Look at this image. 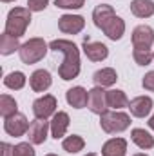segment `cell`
I'll list each match as a JSON object with an SVG mask.
<instances>
[{
  "label": "cell",
  "mask_w": 154,
  "mask_h": 156,
  "mask_svg": "<svg viewBox=\"0 0 154 156\" xmlns=\"http://www.w3.org/2000/svg\"><path fill=\"white\" fill-rule=\"evenodd\" d=\"M53 83V78H51V73L45 71V69H37L31 76H29V85L35 93H44L51 87Z\"/></svg>",
  "instance_id": "cell-13"
},
{
  "label": "cell",
  "mask_w": 154,
  "mask_h": 156,
  "mask_svg": "<svg viewBox=\"0 0 154 156\" xmlns=\"http://www.w3.org/2000/svg\"><path fill=\"white\" fill-rule=\"evenodd\" d=\"M56 107H58L56 98L53 94H44L33 102V115L38 120H47L49 116L56 115Z\"/></svg>",
  "instance_id": "cell-5"
},
{
  "label": "cell",
  "mask_w": 154,
  "mask_h": 156,
  "mask_svg": "<svg viewBox=\"0 0 154 156\" xmlns=\"http://www.w3.org/2000/svg\"><path fill=\"white\" fill-rule=\"evenodd\" d=\"M147 123H149V127H151V129L154 131V115H152L151 118H149V122H147Z\"/></svg>",
  "instance_id": "cell-33"
},
{
  "label": "cell",
  "mask_w": 154,
  "mask_h": 156,
  "mask_svg": "<svg viewBox=\"0 0 154 156\" xmlns=\"http://www.w3.org/2000/svg\"><path fill=\"white\" fill-rule=\"evenodd\" d=\"M131 138L140 149H152L154 147V136L145 129H132Z\"/></svg>",
  "instance_id": "cell-22"
},
{
  "label": "cell",
  "mask_w": 154,
  "mask_h": 156,
  "mask_svg": "<svg viewBox=\"0 0 154 156\" xmlns=\"http://www.w3.org/2000/svg\"><path fill=\"white\" fill-rule=\"evenodd\" d=\"M85 27V20L80 15H62L58 18V29L65 35H78Z\"/></svg>",
  "instance_id": "cell-9"
},
{
  "label": "cell",
  "mask_w": 154,
  "mask_h": 156,
  "mask_svg": "<svg viewBox=\"0 0 154 156\" xmlns=\"http://www.w3.org/2000/svg\"><path fill=\"white\" fill-rule=\"evenodd\" d=\"M82 49L91 62H102L109 56V47L102 42H91L89 38H85L82 44Z\"/></svg>",
  "instance_id": "cell-10"
},
{
  "label": "cell",
  "mask_w": 154,
  "mask_h": 156,
  "mask_svg": "<svg viewBox=\"0 0 154 156\" xmlns=\"http://www.w3.org/2000/svg\"><path fill=\"white\" fill-rule=\"evenodd\" d=\"M69 115L65 113V111H58L53 120L49 122L51 123V136L54 138V140H58V138H62L64 134H65V131H67V127H69Z\"/></svg>",
  "instance_id": "cell-15"
},
{
  "label": "cell",
  "mask_w": 154,
  "mask_h": 156,
  "mask_svg": "<svg viewBox=\"0 0 154 156\" xmlns=\"http://www.w3.org/2000/svg\"><path fill=\"white\" fill-rule=\"evenodd\" d=\"M65 100L71 107L75 109H83L89 102V91H85L82 85H76V87H71L67 93H65Z\"/></svg>",
  "instance_id": "cell-14"
},
{
  "label": "cell",
  "mask_w": 154,
  "mask_h": 156,
  "mask_svg": "<svg viewBox=\"0 0 154 156\" xmlns=\"http://www.w3.org/2000/svg\"><path fill=\"white\" fill-rule=\"evenodd\" d=\"M0 147H2V156H13V147H11L9 144H5V142H4Z\"/></svg>",
  "instance_id": "cell-32"
},
{
  "label": "cell",
  "mask_w": 154,
  "mask_h": 156,
  "mask_svg": "<svg viewBox=\"0 0 154 156\" xmlns=\"http://www.w3.org/2000/svg\"><path fill=\"white\" fill-rule=\"evenodd\" d=\"M114 16H116L114 9H113V5H109V4L96 5L94 11H93V20H94V26H96L98 29H103V27L107 26V22H109L111 18H114Z\"/></svg>",
  "instance_id": "cell-16"
},
{
  "label": "cell",
  "mask_w": 154,
  "mask_h": 156,
  "mask_svg": "<svg viewBox=\"0 0 154 156\" xmlns=\"http://www.w3.org/2000/svg\"><path fill=\"white\" fill-rule=\"evenodd\" d=\"M47 49H49V45L45 44L44 38H29L26 44H22L18 55H20V60L24 64L31 66V64L40 62L47 55Z\"/></svg>",
  "instance_id": "cell-4"
},
{
  "label": "cell",
  "mask_w": 154,
  "mask_h": 156,
  "mask_svg": "<svg viewBox=\"0 0 154 156\" xmlns=\"http://www.w3.org/2000/svg\"><path fill=\"white\" fill-rule=\"evenodd\" d=\"M125 153H127V140L123 138H111L102 147V156H125Z\"/></svg>",
  "instance_id": "cell-17"
},
{
  "label": "cell",
  "mask_w": 154,
  "mask_h": 156,
  "mask_svg": "<svg viewBox=\"0 0 154 156\" xmlns=\"http://www.w3.org/2000/svg\"><path fill=\"white\" fill-rule=\"evenodd\" d=\"M20 47H22V45H20L18 38L7 35L5 31L2 33V37H0V53H2L4 56L11 55V53H15V51H20Z\"/></svg>",
  "instance_id": "cell-23"
},
{
  "label": "cell",
  "mask_w": 154,
  "mask_h": 156,
  "mask_svg": "<svg viewBox=\"0 0 154 156\" xmlns=\"http://www.w3.org/2000/svg\"><path fill=\"white\" fill-rule=\"evenodd\" d=\"M100 125L102 129L107 133V134H116V133H121L125 129H129L131 125V116L127 113H121V111H105L103 115H100Z\"/></svg>",
  "instance_id": "cell-3"
},
{
  "label": "cell",
  "mask_w": 154,
  "mask_h": 156,
  "mask_svg": "<svg viewBox=\"0 0 154 156\" xmlns=\"http://www.w3.org/2000/svg\"><path fill=\"white\" fill-rule=\"evenodd\" d=\"M47 4H49V0H27V7H29V11H35V13L44 11V9L47 7Z\"/></svg>",
  "instance_id": "cell-30"
},
{
  "label": "cell",
  "mask_w": 154,
  "mask_h": 156,
  "mask_svg": "<svg viewBox=\"0 0 154 156\" xmlns=\"http://www.w3.org/2000/svg\"><path fill=\"white\" fill-rule=\"evenodd\" d=\"M62 147H64V151H65V153L76 154V153H80V151L85 147V142H83V138H82V136H78V134H71V136L64 138Z\"/></svg>",
  "instance_id": "cell-25"
},
{
  "label": "cell",
  "mask_w": 154,
  "mask_h": 156,
  "mask_svg": "<svg viewBox=\"0 0 154 156\" xmlns=\"http://www.w3.org/2000/svg\"><path fill=\"white\" fill-rule=\"evenodd\" d=\"M49 127H51V123H47L45 120H38V118H37L35 122H31L29 131H27L29 142H31L33 145L44 144V142L47 140V131H49Z\"/></svg>",
  "instance_id": "cell-11"
},
{
  "label": "cell",
  "mask_w": 154,
  "mask_h": 156,
  "mask_svg": "<svg viewBox=\"0 0 154 156\" xmlns=\"http://www.w3.org/2000/svg\"><path fill=\"white\" fill-rule=\"evenodd\" d=\"M131 115L136 118H145L152 111V98L151 96H136L129 102Z\"/></svg>",
  "instance_id": "cell-12"
},
{
  "label": "cell",
  "mask_w": 154,
  "mask_h": 156,
  "mask_svg": "<svg viewBox=\"0 0 154 156\" xmlns=\"http://www.w3.org/2000/svg\"><path fill=\"white\" fill-rule=\"evenodd\" d=\"M87 107L94 115H103L105 111H109V107H107V91H103V87H98V85L93 87L89 91Z\"/></svg>",
  "instance_id": "cell-8"
},
{
  "label": "cell",
  "mask_w": 154,
  "mask_h": 156,
  "mask_svg": "<svg viewBox=\"0 0 154 156\" xmlns=\"http://www.w3.org/2000/svg\"><path fill=\"white\" fill-rule=\"evenodd\" d=\"M132 156H149V154H143V153H138V154H132Z\"/></svg>",
  "instance_id": "cell-34"
},
{
  "label": "cell",
  "mask_w": 154,
  "mask_h": 156,
  "mask_svg": "<svg viewBox=\"0 0 154 156\" xmlns=\"http://www.w3.org/2000/svg\"><path fill=\"white\" fill-rule=\"evenodd\" d=\"M107 107L113 111H120L123 107H129V98L121 89H111L107 91Z\"/></svg>",
  "instance_id": "cell-19"
},
{
  "label": "cell",
  "mask_w": 154,
  "mask_h": 156,
  "mask_svg": "<svg viewBox=\"0 0 154 156\" xmlns=\"http://www.w3.org/2000/svg\"><path fill=\"white\" fill-rule=\"evenodd\" d=\"M131 11L138 18H149L154 15V2L152 0H132Z\"/></svg>",
  "instance_id": "cell-21"
},
{
  "label": "cell",
  "mask_w": 154,
  "mask_h": 156,
  "mask_svg": "<svg viewBox=\"0 0 154 156\" xmlns=\"http://www.w3.org/2000/svg\"><path fill=\"white\" fill-rule=\"evenodd\" d=\"M49 49L64 55V62L58 67V76L62 80H73L80 75V51L75 42L64 38L53 40L49 44Z\"/></svg>",
  "instance_id": "cell-1"
},
{
  "label": "cell",
  "mask_w": 154,
  "mask_h": 156,
  "mask_svg": "<svg viewBox=\"0 0 154 156\" xmlns=\"http://www.w3.org/2000/svg\"><path fill=\"white\" fill-rule=\"evenodd\" d=\"M31 24V11L29 7H15L7 13V20H5V33L15 37V38H20L27 26Z\"/></svg>",
  "instance_id": "cell-2"
},
{
  "label": "cell",
  "mask_w": 154,
  "mask_h": 156,
  "mask_svg": "<svg viewBox=\"0 0 154 156\" xmlns=\"http://www.w3.org/2000/svg\"><path fill=\"white\" fill-rule=\"evenodd\" d=\"M154 44V29L147 24L134 27L132 31V49H151Z\"/></svg>",
  "instance_id": "cell-7"
},
{
  "label": "cell",
  "mask_w": 154,
  "mask_h": 156,
  "mask_svg": "<svg viewBox=\"0 0 154 156\" xmlns=\"http://www.w3.org/2000/svg\"><path fill=\"white\" fill-rule=\"evenodd\" d=\"M29 125L31 123L27 122L26 115H22V113H16V115H13V116H9V118H4V131L9 136H15V138L27 134Z\"/></svg>",
  "instance_id": "cell-6"
},
{
  "label": "cell",
  "mask_w": 154,
  "mask_h": 156,
  "mask_svg": "<svg viewBox=\"0 0 154 156\" xmlns=\"http://www.w3.org/2000/svg\"><path fill=\"white\" fill-rule=\"evenodd\" d=\"M16 113H18L16 100L13 96H9V94H2L0 96V115L4 118H9L13 115H16Z\"/></svg>",
  "instance_id": "cell-24"
},
{
  "label": "cell",
  "mask_w": 154,
  "mask_h": 156,
  "mask_svg": "<svg viewBox=\"0 0 154 156\" xmlns=\"http://www.w3.org/2000/svg\"><path fill=\"white\" fill-rule=\"evenodd\" d=\"M26 82H27V78H26L24 73H20V71H13V73L5 75V78H4V85L9 87V89H13V91L22 89L26 85Z\"/></svg>",
  "instance_id": "cell-26"
},
{
  "label": "cell",
  "mask_w": 154,
  "mask_h": 156,
  "mask_svg": "<svg viewBox=\"0 0 154 156\" xmlns=\"http://www.w3.org/2000/svg\"><path fill=\"white\" fill-rule=\"evenodd\" d=\"M85 156H96V154L94 153H89V154H85Z\"/></svg>",
  "instance_id": "cell-36"
},
{
  "label": "cell",
  "mask_w": 154,
  "mask_h": 156,
  "mask_svg": "<svg viewBox=\"0 0 154 156\" xmlns=\"http://www.w3.org/2000/svg\"><path fill=\"white\" fill-rule=\"evenodd\" d=\"M142 85H143V89H147V91H152L154 93V71H149L143 80H142Z\"/></svg>",
  "instance_id": "cell-31"
},
{
  "label": "cell",
  "mask_w": 154,
  "mask_h": 156,
  "mask_svg": "<svg viewBox=\"0 0 154 156\" xmlns=\"http://www.w3.org/2000/svg\"><path fill=\"white\" fill-rule=\"evenodd\" d=\"M85 0H54V5L60 9H80L83 7Z\"/></svg>",
  "instance_id": "cell-29"
},
{
  "label": "cell",
  "mask_w": 154,
  "mask_h": 156,
  "mask_svg": "<svg viewBox=\"0 0 154 156\" xmlns=\"http://www.w3.org/2000/svg\"><path fill=\"white\" fill-rule=\"evenodd\" d=\"M2 2H4V4H7V2H15V0H2Z\"/></svg>",
  "instance_id": "cell-35"
},
{
  "label": "cell",
  "mask_w": 154,
  "mask_h": 156,
  "mask_svg": "<svg viewBox=\"0 0 154 156\" xmlns=\"http://www.w3.org/2000/svg\"><path fill=\"white\" fill-rule=\"evenodd\" d=\"M45 156H58V154H53V153H51V154H45Z\"/></svg>",
  "instance_id": "cell-37"
},
{
  "label": "cell",
  "mask_w": 154,
  "mask_h": 156,
  "mask_svg": "<svg viewBox=\"0 0 154 156\" xmlns=\"http://www.w3.org/2000/svg\"><path fill=\"white\" fill-rule=\"evenodd\" d=\"M103 33H105V37L111 40H120L123 37V33H125V22H123V18H120V16H114V18H111L109 22H107V26L102 29Z\"/></svg>",
  "instance_id": "cell-20"
},
{
  "label": "cell",
  "mask_w": 154,
  "mask_h": 156,
  "mask_svg": "<svg viewBox=\"0 0 154 156\" xmlns=\"http://www.w3.org/2000/svg\"><path fill=\"white\" fill-rule=\"evenodd\" d=\"M152 55H154V51H152Z\"/></svg>",
  "instance_id": "cell-38"
},
{
  "label": "cell",
  "mask_w": 154,
  "mask_h": 156,
  "mask_svg": "<svg viewBox=\"0 0 154 156\" xmlns=\"http://www.w3.org/2000/svg\"><path fill=\"white\" fill-rule=\"evenodd\" d=\"M132 58L138 66H149L152 62L154 55L151 49H132Z\"/></svg>",
  "instance_id": "cell-27"
},
{
  "label": "cell",
  "mask_w": 154,
  "mask_h": 156,
  "mask_svg": "<svg viewBox=\"0 0 154 156\" xmlns=\"http://www.w3.org/2000/svg\"><path fill=\"white\" fill-rule=\"evenodd\" d=\"M118 75L113 67H103V69H98L94 75H93V82L98 85V87H111L114 85Z\"/></svg>",
  "instance_id": "cell-18"
},
{
  "label": "cell",
  "mask_w": 154,
  "mask_h": 156,
  "mask_svg": "<svg viewBox=\"0 0 154 156\" xmlns=\"http://www.w3.org/2000/svg\"><path fill=\"white\" fill-rule=\"evenodd\" d=\"M13 156H35V149L29 142H22L13 147Z\"/></svg>",
  "instance_id": "cell-28"
}]
</instances>
